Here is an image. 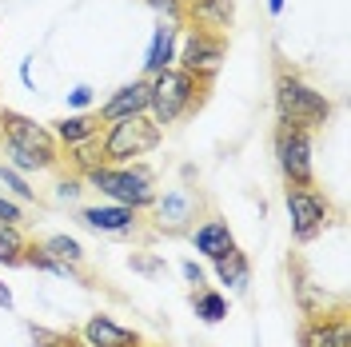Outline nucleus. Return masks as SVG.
<instances>
[{
    "label": "nucleus",
    "instance_id": "a878e982",
    "mask_svg": "<svg viewBox=\"0 0 351 347\" xmlns=\"http://www.w3.org/2000/svg\"><path fill=\"white\" fill-rule=\"evenodd\" d=\"M132 267H136V272H148V276H156V272H160V263L144 260V256H132Z\"/></svg>",
    "mask_w": 351,
    "mask_h": 347
},
{
    "label": "nucleus",
    "instance_id": "4be33fe9",
    "mask_svg": "<svg viewBox=\"0 0 351 347\" xmlns=\"http://www.w3.org/2000/svg\"><path fill=\"white\" fill-rule=\"evenodd\" d=\"M72 164L80 172H92V168H104V156H100V140H88V144H76L72 148Z\"/></svg>",
    "mask_w": 351,
    "mask_h": 347
},
{
    "label": "nucleus",
    "instance_id": "0eeeda50",
    "mask_svg": "<svg viewBox=\"0 0 351 347\" xmlns=\"http://www.w3.org/2000/svg\"><path fill=\"white\" fill-rule=\"evenodd\" d=\"M328 200L315 192V188H287V216H291V236L307 243V239H315L324 232V224H328Z\"/></svg>",
    "mask_w": 351,
    "mask_h": 347
},
{
    "label": "nucleus",
    "instance_id": "f257e3e1",
    "mask_svg": "<svg viewBox=\"0 0 351 347\" xmlns=\"http://www.w3.org/2000/svg\"><path fill=\"white\" fill-rule=\"evenodd\" d=\"M276 112H280V128H324L331 116V100L324 92H315L311 84H304L300 76L280 72L276 76Z\"/></svg>",
    "mask_w": 351,
    "mask_h": 347
},
{
    "label": "nucleus",
    "instance_id": "7ed1b4c3",
    "mask_svg": "<svg viewBox=\"0 0 351 347\" xmlns=\"http://www.w3.org/2000/svg\"><path fill=\"white\" fill-rule=\"evenodd\" d=\"M199 84H204V80L188 76V72H180V68H164V72H156L152 84H148V92H152L148 108L156 112V124H160V128L176 124L184 112L196 104Z\"/></svg>",
    "mask_w": 351,
    "mask_h": 347
},
{
    "label": "nucleus",
    "instance_id": "f3484780",
    "mask_svg": "<svg viewBox=\"0 0 351 347\" xmlns=\"http://www.w3.org/2000/svg\"><path fill=\"white\" fill-rule=\"evenodd\" d=\"M176 60V24H160L152 36V48H148V72H164V68H172Z\"/></svg>",
    "mask_w": 351,
    "mask_h": 347
},
{
    "label": "nucleus",
    "instance_id": "412c9836",
    "mask_svg": "<svg viewBox=\"0 0 351 347\" xmlns=\"http://www.w3.org/2000/svg\"><path fill=\"white\" fill-rule=\"evenodd\" d=\"M24 252H28V243H24L21 228L0 224V263H24Z\"/></svg>",
    "mask_w": 351,
    "mask_h": 347
},
{
    "label": "nucleus",
    "instance_id": "393cba45",
    "mask_svg": "<svg viewBox=\"0 0 351 347\" xmlns=\"http://www.w3.org/2000/svg\"><path fill=\"white\" fill-rule=\"evenodd\" d=\"M0 224H21V208L4 195H0Z\"/></svg>",
    "mask_w": 351,
    "mask_h": 347
},
{
    "label": "nucleus",
    "instance_id": "6ab92c4d",
    "mask_svg": "<svg viewBox=\"0 0 351 347\" xmlns=\"http://www.w3.org/2000/svg\"><path fill=\"white\" fill-rule=\"evenodd\" d=\"M44 256L52 263H60V267H68V272H76L80 263H84V252H80V243L72 236H52V239H44V248H40Z\"/></svg>",
    "mask_w": 351,
    "mask_h": 347
},
{
    "label": "nucleus",
    "instance_id": "f8f14e48",
    "mask_svg": "<svg viewBox=\"0 0 351 347\" xmlns=\"http://www.w3.org/2000/svg\"><path fill=\"white\" fill-rule=\"evenodd\" d=\"M300 347H351L348 320H307L300 331Z\"/></svg>",
    "mask_w": 351,
    "mask_h": 347
},
{
    "label": "nucleus",
    "instance_id": "dca6fc26",
    "mask_svg": "<svg viewBox=\"0 0 351 347\" xmlns=\"http://www.w3.org/2000/svg\"><path fill=\"white\" fill-rule=\"evenodd\" d=\"M52 136H56V140H64L68 148L88 144V140H96V136H100V116H72V120H60Z\"/></svg>",
    "mask_w": 351,
    "mask_h": 347
},
{
    "label": "nucleus",
    "instance_id": "f03ea898",
    "mask_svg": "<svg viewBox=\"0 0 351 347\" xmlns=\"http://www.w3.org/2000/svg\"><path fill=\"white\" fill-rule=\"evenodd\" d=\"M164 140V128L148 120V116H128V120H116L104 136H100V156L104 164H128L136 156H148Z\"/></svg>",
    "mask_w": 351,
    "mask_h": 347
},
{
    "label": "nucleus",
    "instance_id": "6e6552de",
    "mask_svg": "<svg viewBox=\"0 0 351 347\" xmlns=\"http://www.w3.org/2000/svg\"><path fill=\"white\" fill-rule=\"evenodd\" d=\"M219 64H223V40L204 36V32H188V40L180 48V72H188L196 80H212Z\"/></svg>",
    "mask_w": 351,
    "mask_h": 347
},
{
    "label": "nucleus",
    "instance_id": "20e7f679",
    "mask_svg": "<svg viewBox=\"0 0 351 347\" xmlns=\"http://www.w3.org/2000/svg\"><path fill=\"white\" fill-rule=\"evenodd\" d=\"M88 184L100 188L104 195H112L124 208H144V204L156 200L152 172L148 168H92L88 172Z\"/></svg>",
    "mask_w": 351,
    "mask_h": 347
},
{
    "label": "nucleus",
    "instance_id": "2eb2a0df",
    "mask_svg": "<svg viewBox=\"0 0 351 347\" xmlns=\"http://www.w3.org/2000/svg\"><path fill=\"white\" fill-rule=\"evenodd\" d=\"M216 276L228 283L232 291H243L247 280H252V263H247V256H243L240 248H232V252L216 256Z\"/></svg>",
    "mask_w": 351,
    "mask_h": 347
},
{
    "label": "nucleus",
    "instance_id": "bb28decb",
    "mask_svg": "<svg viewBox=\"0 0 351 347\" xmlns=\"http://www.w3.org/2000/svg\"><path fill=\"white\" fill-rule=\"evenodd\" d=\"M184 276H188V283H204V272H199L196 263H184Z\"/></svg>",
    "mask_w": 351,
    "mask_h": 347
},
{
    "label": "nucleus",
    "instance_id": "5701e85b",
    "mask_svg": "<svg viewBox=\"0 0 351 347\" xmlns=\"http://www.w3.org/2000/svg\"><path fill=\"white\" fill-rule=\"evenodd\" d=\"M0 180H4V188H12V192L21 195V200H32V195H36V192H32V188H28V184L21 180V176L12 172V168H4V164H0Z\"/></svg>",
    "mask_w": 351,
    "mask_h": 347
},
{
    "label": "nucleus",
    "instance_id": "4468645a",
    "mask_svg": "<svg viewBox=\"0 0 351 347\" xmlns=\"http://www.w3.org/2000/svg\"><path fill=\"white\" fill-rule=\"evenodd\" d=\"M196 252H204V256H223V252H232L236 248V239H232V232H228V224L223 219H208L204 228H196Z\"/></svg>",
    "mask_w": 351,
    "mask_h": 347
},
{
    "label": "nucleus",
    "instance_id": "1a4fd4ad",
    "mask_svg": "<svg viewBox=\"0 0 351 347\" xmlns=\"http://www.w3.org/2000/svg\"><path fill=\"white\" fill-rule=\"evenodd\" d=\"M184 16L196 24L192 32L223 40V32L236 21V0H184Z\"/></svg>",
    "mask_w": 351,
    "mask_h": 347
},
{
    "label": "nucleus",
    "instance_id": "39448f33",
    "mask_svg": "<svg viewBox=\"0 0 351 347\" xmlns=\"http://www.w3.org/2000/svg\"><path fill=\"white\" fill-rule=\"evenodd\" d=\"M0 132L8 140V148L16 152H28L40 168H52L60 156H56V136L48 128H40L36 120H28L21 112H0Z\"/></svg>",
    "mask_w": 351,
    "mask_h": 347
},
{
    "label": "nucleus",
    "instance_id": "b1692460",
    "mask_svg": "<svg viewBox=\"0 0 351 347\" xmlns=\"http://www.w3.org/2000/svg\"><path fill=\"white\" fill-rule=\"evenodd\" d=\"M148 4H152L156 12H164V16H168V24L184 16V0H148Z\"/></svg>",
    "mask_w": 351,
    "mask_h": 347
},
{
    "label": "nucleus",
    "instance_id": "423d86ee",
    "mask_svg": "<svg viewBox=\"0 0 351 347\" xmlns=\"http://www.w3.org/2000/svg\"><path fill=\"white\" fill-rule=\"evenodd\" d=\"M276 156H280V168H284L287 184L311 188V180H315V164H311V132L280 128L276 132Z\"/></svg>",
    "mask_w": 351,
    "mask_h": 347
},
{
    "label": "nucleus",
    "instance_id": "9d476101",
    "mask_svg": "<svg viewBox=\"0 0 351 347\" xmlns=\"http://www.w3.org/2000/svg\"><path fill=\"white\" fill-rule=\"evenodd\" d=\"M148 100H152L148 80H132V84L120 88L96 116H100V124H116V120H128V116H144V112H148Z\"/></svg>",
    "mask_w": 351,
    "mask_h": 347
},
{
    "label": "nucleus",
    "instance_id": "ddd939ff",
    "mask_svg": "<svg viewBox=\"0 0 351 347\" xmlns=\"http://www.w3.org/2000/svg\"><path fill=\"white\" fill-rule=\"evenodd\" d=\"M80 219H84L88 228H96V232L120 236V232L136 228V208H124V204H116V208H88Z\"/></svg>",
    "mask_w": 351,
    "mask_h": 347
},
{
    "label": "nucleus",
    "instance_id": "a211bd4d",
    "mask_svg": "<svg viewBox=\"0 0 351 347\" xmlns=\"http://www.w3.org/2000/svg\"><path fill=\"white\" fill-rule=\"evenodd\" d=\"M160 224H168V228H180L184 219H192V212H196V200H192V192H184V188H176V192H168L164 200H160Z\"/></svg>",
    "mask_w": 351,
    "mask_h": 347
},
{
    "label": "nucleus",
    "instance_id": "cd10ccee",
    "mask_svg": "<svg viewBox=\"0 0 351 347\" xmlns=\"http://www.w3.org/2000/svg\"><path fill=\"white\" fill-rule=\"evenodd\" d=\"M72 104H76V108H84V104H88V88H76V92H72Z\"/></svg>",
    "mask_w": 351,
    "mask_h": 347
},
{
    "label": "nucleus",
    "instance_id": "aec40b11",
    "mask_svg": "<svg viewBox=\"0 0 351 347\" xmlns=\"http://www.w3.org/2000/svg\"><path fill=\"white\" fill-rule=\"evenodd\" d=\"M192 307H196V315L204 324H219L228 315V300L219 291H208V287H199L196 296H192Z\"/></svg>",
    "mask_w": 351,
    "mask_h": 347
},
{
    "label": "nucleus",
    "instance_id": "c85d7f7f",
    "mask_svg": "<svg viewBox=\"0 0 351 347\" xmlns=\"http://www.w3.org/2000/svg\"><path fill=\"white\" fill-rule=\"evenodd\" d=\"M8 304H12V291H8V287L0 283V307H8Z\"/></svg>",
    "mask_w": 351,
    "mask_h": 347
},
{
    "label": "nucleus",
    "instance_id": "9b49d317",
    "mask_svg": "<svg viewBox=\"0 0 351 347\" xmlns=\"http://www.w3.org/2000/svg\"><path fill=\"white\" fill-rule=\"evenodd\" d=\"M84 344L88 347H144V339L132 331V327H120L108 315H92L84 324Z\"/></svg>",
    "mask_w": 351,
    "mask_h": 347
},
{
    "label": "nucleus",
    "instance_id": "c756f323",
    "mask_svg": "<svg viewBox=\"0 0 351 347\" xmlns=\"http://www.w3.org/2000/svg\"><path fill=\"white\" fill-rule=\"evenodd\" d=\"M267 4H271V12H280V8H284V0H267Z\"/></svg>",
    "mask_w": 351,
    "mask_h": 347
}]
</instances>
